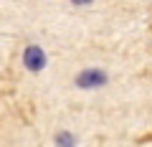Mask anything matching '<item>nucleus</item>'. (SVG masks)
Returning <instances> with one entry per match:
<instances>
[{"label": "nucleus", "mask_w": 152, "mask_h": 147, "mask_svg": "<svg viewBox=\"0 0 152 147\" xmlns=\"http://www.w3.org/2000/svg\"><path fill=\"white\" fill-rule=\"evenodd\" d=\"M23 64L31 71H41L46 66V53L38 48V46H28V48L23 51Z\"/></svg>", "instance_id": "obj_1"}, {"label": "nucleus", "mask_w": 152, "mask_h": 147, "mask_svg": "<svg viewBox=\"0 0 152 147\" xmlns=\"http://www.w3.org/2000/svg\"><path fill=\"white\" fill-rule=\"evenodd\" d=\"M104 81H107L104 71H96V69H91V71H84L81 76L76 79V84H79V86H99V84H104Z\"/></svg>", "instance_id": "obj_2"}, {"label": "nucleus", "mask_w": 152, "mask_h": 147, "mask_svg": "<svg viewBox=\"0 0 152 147\" xmlns=\"http://www.w3.org/2000/svg\"><path fill=\"white\" fill-rule=\"evenodd\" d=\"M56 147H74V137H71L69 132H61V135L56 137Z\"/></svg>", "instance_id": "obj_3"}, {"label": "nucleus", "mask_w": 152, "mask_h": 147, "mask_svg": "<svg viewBox=\"0 0 152 147\" xmlns=\"http://www.w3.org/2000/svg\"><path fill=\"white\" fill-rule=\"evenodd\" d=\"M74 3H79V5H81V3H91V0H74Z\"/></svg>", "instance_id": "obj_4"}]
</instances>
